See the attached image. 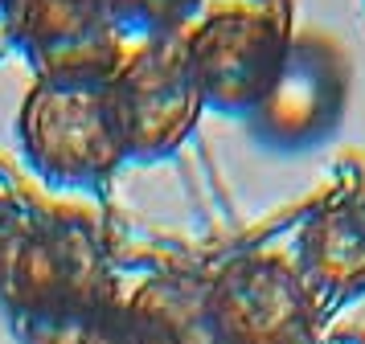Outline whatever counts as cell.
<instances>
[{"label": "cell", "mask_w": 365, "mask_h": 344, "mask_svg": "<svg viewBox=\"0 0 365 344\" xmlns=\"http://www.w3.org/2000/svg\"><path fill=\"white\" fill-rule=\"evenodd\" d=\"M107 299H115V278L91 221L0 205V308L13 324L29 328Z\"/></svg>", "instance_id": "obj_1"}, {"label": "cell", "mask_w": 365, "mask_h": 344, "mask_svg": "<svg viewBox=\"0 0 365 344\" xmlns=\"http://www.w3.org/2000/svg\"><path fill=\"white\" fill-rule=\"evenodd\" d=\"M17 127L29 164L66 189H95L128 160L107 103V82L37 78L21 103Z\"/></svg>", "instance_id": "obj_2"}, {"label": "cell", "mask_w": 365, "mask_h": 344, "mask_svg": "<svg viewBox=\"0 0 365 344\" xmlns=\"http://www.w3.org/2000/svg\"><path fill=\"white\" fill-rule=\"evenodd\" d=\"M107 103L128 160H168L197 131L205 111L181 33L148 37L140 49L123 53L107 78Z\"/></svg>", "instance_id": "obj_3"}, {"label": "cell", "mask_w": 365, "mask_h": 344, "mask_svg": "<svg viewBox=\"0 0 365 344\" xmlns=\"http://www.w3.org/2000/svg\"><path fill=\"white\" fill-rule=\"evenodd\" d=\"M185 37V53L201 86L205 111L250 119L271 95L292 49V21L275 9H217Z\"/></svg>", "instance_id": "obj_4"}, {"label": "cell", "mask_w": 365, "mask_h": 344, "mask_svg": "<svg viewBox=\"0 0 365 344\" xmlns=\"http://www.w3.org/2000/svg\"><path fill=\"white\" fill-rule=\"evenodd\" d=\"M217 344H316L320 303L296 262L242 254L210 278Z\"/></svg>", "instance_id": "obj_5"}, {"label": "cell", "mask_w": 365, "mask_h": 344, "mask_svg": "<svg viewBox=\"0 0 365 344\" xmlns=\"http://www.w3.org/2000/svg\"><path fill=\"white\" fill-rule=\"evenodd\" d=\"M0 16L41 78L107 82L123 62L119 25L103 0H0Z\"/></svg>", "instance_id": "obj_6"}, {"label": "cell", "mask_w": 365, "mask_h": 344, "mask_svg": "<svg viewBox=\"0 0 365 344\" xmlns=\"http://www.w3.org/2000/svg\"><path fill=\"white\" fill-rule=\"evenodd\" d=\"M345 111V62L320 37H292L283 70L263 107L250 115V131L267 147L304 152L329 140Z\"/></svg>", "instance_id": "obj_7"}, {"label": "cell", "mask_w": 365, "mask_h": 344, "mask_svg": "<svg viewBox=\"0 0 365 344\" xmlns=\"http://www.w3.org/2000/svg\"><path fill=\"white\" fill-rule=\"evenodd\" d=\"M296 271L320 308L365 295V180H349L308 209L296 234Z\"/></svg>", "instance_id": "obj_8"}, {"label": "cell", "mask_w": 365, "mask_h": 344, "mask_svg": "<svg viewBox=\"0 0 365 344\" xmlns=\"http://www.w3.org/2000/svg\"><path fill=\"white\" fill-rule=\"evenodd\" d=\"M135 344H217L210 311V278L152 275L123 299Z\"/></svg>", "instance_id": "obj_9"}, {"label": "cell", "mask_w": 365, "mask_h": 344, "mask_svg": "<svg viewBox=\"0 0 365 344\" xmlns=\"http://www.w3.org/2000/svg\"><path fill=\"white\" fill-rule=\"evenodd\" d=\"M21 336H25V344H135L132 332H128L119 299L91 303V308L29 324V328H21Z\"/></svg>", "instance_id": "obj_10"}, {"label": "cell", "mask_w": 365, "mask_h": 344, "mask_svg": "<svg viewBox=\"0 0 365 344\" xmlns=\"http://www.w3.org/2000/svg\"><path fill=\"white\" fill-rule=\"evenodd\" d=\"M111 21L119 25V33H140L148 37H173L181 33L193 16L201 13L205 0H103Z\"/></svg>", "instance_id": "obj_11"}, {"label": "cell", "mask_w": 365, "mask_h": 344, "mask_svg": "<svg viewBox=\"0 0 365 344\" xmlns=\"http://www.w3.org/2000/svg\"><path fill=\"white\" fill-rule=\"evenodd\" d=\"M332 344H361V340H353V336H341V340H332Z\"/></svg>", "instance_id": "obj_12"}]
</instances>
